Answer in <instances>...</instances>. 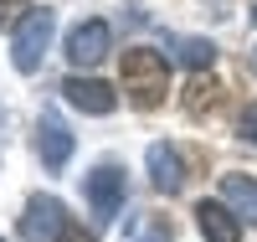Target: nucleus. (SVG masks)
Here are the masks:
<instances>
[{
	"mask_svg": "<svg viewBox=\"0 0 257 242\" xmlns=\"http://www.w3.org/2000/svg\"><path fill=\"white\" fill-rule=\"evenodd\" d=\"M123 93L134 108H160L170 93V62L149 47H128L123 52Z\"/></svg>",
	"mask_w": 257,
	"mask_h": 242,
	"instance_id": "obj_1",
	"label": "nucleus"
},
{
	"mask_svg": "<svg viewBox=\"0 0 257 242\" xmlns=\"http://www.w3.org/2000/svg\"><path fill=\"white\" fill-rule=\"evenodd\" d=\"M52 31H57V11H26L16 21V36H11V62H16V72H36L41 67V57H47L52 47Z\"/></svg>",
	"mask_w": 257,
	"mask_h": 242,
	"instance_id": "obj_2",
	"label": "nucleus"
},
{
	"mask_svg": "<svg viewBox=\"0 0 257 242\" xmlns=\"http://www.w3.org/2000/svg\"><path fill=\"white\" fill-rule=\"evenodd\" d=\"M123 201H128V175L118 165H98L88 175V206H93V216L98 222H118Z\"/></svg>",
	"mask_w": 257,
	"mask_h": 242,
	"instance_id": "obj_3",
	"label": "nucleus"
},
{
	"mask_svg": "<svg viewBox=\"0 0 257 242\" xmlns=\"http://www.w3.org/2000/svg\"><path fill=\"white\" fill-rule=\"evenodd\" d=\"M62 52H67L72 67H98V62L113 52V26H108V21H98V16L82 21V26L67 31V47H62Z\"/></svg>",
	"mask_w": 257,
	"mask_h": 242,
	"instance_id": "obj_4",
	"label": "nucleus"
},
{
	"mask_svg": "<svg viewBox=\"0 0 257 242\" xmlns=\"http://www.w3.org/2000/svg\"><path fill=\"white\" fill-rule=\"evenodd\" d=\"M67 227V211H62L57 196H31L26 216H21V242H57V232Z\"/></svg>",
	"mask_w": 257,
	"mask_h": 242,
	"instance_id": "obj_5",
	"label": "nucleus"
},
{
	"mask_svg": "<svg viewBox=\"0 0 257 242\" xmlns=\"http://www.w3.org/2000/svg\"><path fill=\"white\" fill-rule=\"evenodd\" d=\"M144 165H149V181H155V191H165V196L185 191V160H180V149H175V144L155 139V144L144 149Z\"/></svg>",
	"mask_w": 257,
	"mask_h": 242,
	"instance_id": "obj_6",
	"label": "nucleus"
},
{
	"mask_svg": "<svg viewBox=\"0 0 257 242\" xmlns=\"http://www.w3.org/2000/svg\"><path fill=\"white\" fill-rule=\"evenodd\" d=\"M62 98H67L72 108H82V114H113V108H118V93H113V88L108 83H98V77H67V83H62Z\"/></svg>",
	"mask_w": 257,
	"mask_h": 242,
	"instance_id": "obj_7",
	"label": "nucleus"
},
{
	"mask_svg": "<svg viewBox=\"0 0 257 242\" xmlns=\"http://www.w3.org/2000/svg\"><path fill=\"white\" fill-rule=\"evenodd\" d=\"M196 227L206 242H242V216L226 201H201L196 206Z\"/></svg>",
	"mask_w": 257,
	"mask_h": 242,
	"instance_id": "obj_8",
	"label": "nucleus"
},
{
	"mask_svg": "<svg viewBox=\"0 0 257 242\" xmlns=\"http://www.w3.org/2000/svg\"><path fill=\"white\" fill-rule=\"evenodd\" d=\"M36 155H41L47 170H62V165L72 160V134H67V124H62V119L47 114V119L36 124Z\"/></svg>",
	"mask_w": 257,
	"mask_h": 242,
	"instance_id": "obj_9",
	"label": "nucleus"
},
{
	"mask_svg": "<svg viewBox=\"0 0 257 242\" xmlns=\"http://www.w3.org/2000/svg\"><path fill=\"white\" fill-rule=\"evenodd\" d=\"M221 201L257 227V181L252 175H221Z\"/></svg>",
	"mask_w": 257,
	"mask_h": 242,
	"instance_id": "obj_10",
	"label": "nucleus"
},
{
	"mask_svg": "<svg viewBox=\"0 0 257 242\" xmlns=\"http://www.w3.org/2000/svg\"><path fill=\"white\" fill-rule=\"evenodd\" d=\"M175 47H180V62H185V67H211V62H216V47H211V41H201V36H185V41H175Z\"/></svg>",
	"mask_w": 257,
	"mask_h": 242,
	"instance_id": "obj_11",
	"label": "nucleus"
},
{
	"mask_svg": "<svg viewBox=\"0 0 257 242\" xmlns=\"http://www.w3.org/2000/svg\"><path fill=\"white\" fill-rule=\"evenodd\" d=\"M134 242H175V232H170V222H165V216H149V222H144V232H139Z\"/></svg>",
	"mask_w": 257,
	"mask_h": 242,
	"instance_id": "obj_12",
	"label": "nucleus"
},
{
	"mask_svg": "<svg viewBox=\"0 0 257 242\" xmlns=\"http://www.w3.org/2000/svg\"><path fill=\"white\" fill-rule=\"evenodd\" d=\"M26 11H31L26 0H0V26H11V21H21Z\"/></svg>",
	"mask_w": 257,
	"mask_h": 242,
	"instance_id": "obj_13",
	"label": "nucleus"
},
{
	"mask_svg": "<svg viewBox=\"0 0 257 242\" xmlns=\"http://www.w3.org/2000/svg\"><path fill=\"white\" fill-rule=\"evenodd\" d=\"M57 242H98V237H93V232H82L77 222H67V227L57 232Z\"/></svg>",
	"mask_w": 257,
	"mask_h": 242,
	"instance_id": "obj_14",
	"label": "nucleus"
},
{
	"mask_svg": "<svg viewBox=\"0 0 257 242\" xmlns=\"http://www.w3.org/2000/svg\"><path fill=\"white\" fill-rule=\"evenodd\" d=\"M247 134H252V144H257V114H252V119H247Z\"/></svg>",
	"mask_w": 257,
	"mask_h": 242,
	"instance_id": "obj_15",
	"label": "nucleus"
},
{
	"mask_svg": "<svg viewBox=\"0 0 257 242\" xmlns=\"http://www.w3.org/2000/svg\"><path fill=\"white\" fill-rule=\"evenodd\" d=\"M252 72H257V47H252Z\"/></svg>",
	"mask_w": 257,
	"mask_h": 242,
	"instance_id": "obj_16",
	"label": "nucleus"
},
{
	"mask_svg": "<svg viewBox=\"0 0 257 242\" xmlns=\"http://www.w3.org/2000/svg\"><path fill=\"white\" fill-rule=\"evenodd\" d=\"M0 242H6V237H0Z\"/></svg>",
	"mask_w": 257,
	"mask_h": 242,
	"instance_id": "obj_17",
	"label": "nucleus"
}]
</instances>
